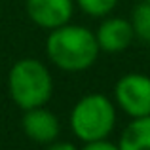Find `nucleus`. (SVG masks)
I'll return each mask as SVG.
<instances>
[{
    "instance_id": "nucleus-9",
    "label": "nucleus",
    "mask_w": 150,
    "mask_h": 150,
    "mask_svg": "<svg viewBox=\"0 0 150 150\" xmlns=\"http://www.w3.org/2000/svg\"><path fill=\"white\" fill-rule=\"evenodd\" d=\"M129 21H131V25H133L135 38L143 40L144 44H150V2L143 0V2L133 10Z\"/></svg>"
},
{
    "instance_id": "nucleus-4",
    "label": "nucleus",
    "mask_w": 150,
    "mask_h": 150,
    "mask_svg": "<svg viewBox=\"0 0 150 150\" xmlns=\"http://www.w3.org/2000/svg\"><path fill=\"white\" fill-rule=\"evenodd\" d=\"M114 105L129 118L150 114V76L141 72L124 74L114 86Z\"/></svg>"
},
{
    "instance_id": "nucleus-12",
    "label": "nucleus",
    "mask_w": 150,
    "mask_h": 150,
    "mask_svg": "<svg viewBox=\"0 0 150 150\" xmlns=\"http://www.w3.org/2000/svg\"><path fill=\"white\" fill-rule=\"evenodd\" d=\"M46 150H78V148L72 143H69V141H57L55 139L53 143H50L46 146Z\"/></svg>"
},
{
    "instance_id": "nucleus-3",
    "label": "nucleus",
    "mask_w": 150,
    "mask_h": 150,
    "mask_svg": "<svg viewBox=\"0 0 150 150\" xmlns=\"http://www.w3.org/2000/svg\"><path fill=\"white\" fill-rule=\"evenodd\" d=\"M116 125V105L103 93L84 95L70 112V129L82 143L108 139Z\"/></svg>"
},
{
    "instance_id": "nucleus-2",
    "label": "nucleus",
    "mask_w": 150,
    "mask_h": 150,
    "mask_svg": "<svg viewBox=\"0 0 150 150\" xmlns=\"http://www.w3.org/2000/svg\"><path fill=\"white\" fill-rule=\"evenodd\" d=\"M8 91L21 110L42 106L53 93V78L42 61L25 57L13 63L8 72Z\"/></svg>"
},
{
    "instance_id": "nucleus-6",
    "label": "nucleus",
    "mask_w": 150,
    "mask_h": 150,
    "mask_svg": "<svg viewBox=\"0 0 150 150\" xmlns=\"http://www.w3.org/2000/svg\"><path fill=\"white\" fill-rule=\"evenodd\" d=\"M23 112L25 114L21 118V127L23 133L30 141H34L38 144H50L59 137V131H61L59 118L51 110L46 108V105L27 108Z\"/></svg>"
},
{
    "instance_id": "nucleus-5",
    "label": "nucleus",
    "mask_w": 150,
    "mask_h": 150,
    "mask_svg": "<svg viewBox=\"0 0 150 150\" xmlns=\"http://www.w3.org/2000/svg\"><path fill=\"white\" fill-rule=\"evenodd\" d=\"M25 10L36 27L53 30L70 23L74 13V0H25Z\"/></svg>"
},
{
    "instance_id": "nucleus-10",
    "label": "nucleus",
    "mask_w": 150,
    "mask_h": 150,
    "mask_svg": "<svg viewBox=\"0 0 150 150\" xmlns=\"http://www.w3.org/2000/svg\"><path fill=\"white\" fill-rule=\"evenodd\" d=\"M76 4L86 15H91V17H106L118 6V0H76Z\"/></svg>"
},
{
    "instance_id": "nucleus-7",
    "label": "nucleus",
    "mask_w": 150,
    "mask_h": 150,
    "mask_svg": "<svg viewBox=\"0 0 150 150\" xmlns=\"http://www.w3.org/2000/svg\"><path fill=\"white\" fill-rule=\"evenodd\" d=\"M95 40L99 50L106 53H118L127 50L135 40L131 21L124 17H105L95 33Z\"/></svg>"
},
{
    "instance_id": "nucleus-11",
    "label": "nucleus",
    "mask_w": 150,
    "mask_h": 150,
    "mask_svg": "<svg viewBox=\"0 0 150 150\" xmlns=\"http://www.w3.org/2000/svg\"><path fill=\"white\" fill-rule=\"evenodd\" d=\"M80 150H120L118 144L110 143L108 139H103V141H93V143H86L84 148Z\"/></svg>"
},
{
    "instance_id": "nucleus-13",
    "label": "nucleus",
    "mask_w": 150,
    "mask_h": 150,
    "mask_svg": "<svg viewBox=\"0 0 150 150\" xmlns=\"http://www.w3.org/2000/svg\"><path fill=\"white\" fill-rule=\"evenodd\" d=\"M146 2H150V0H146Z\"/></svg>"
},
{
    "instance_id": "nucleus-1",
    "label": "nucleus",
    "mask_w": 150,
    "mask_h": 150,
    "mask_svg": "<svg viewBox=\"0 0 150 150\" xmlns=\"http://www.w3.org/2000/svg\"><path fill=\"white\" fill-rule=\"evenodd\" d=\"M99 46L95 33L82 25L67 23L50 30L46 40V53L57 69L65 72L88 70L99 57Z\"/></svg>"
},
{
    "instance_id": "nucleus-8",
    "label": "nucleus",
    "mask_w": 150,
    "mask_h": 150,
    "mask_svg": "<svg viewBox=\"0 0 150 150\" xmlns=\"http://www.w3.org/2000/svg\"><path fill=\"white\" fill-rule=\"evenodd\" d=\"M120 150H150V114L131 118L120 135Z\"/></svg>"
}]
</instances>
